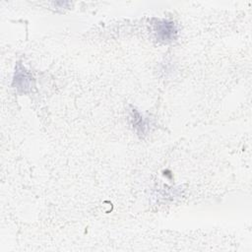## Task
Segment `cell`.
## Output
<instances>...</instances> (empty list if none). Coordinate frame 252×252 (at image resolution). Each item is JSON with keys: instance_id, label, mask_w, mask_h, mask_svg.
Wrapping results in <instances>:
<instances>
[{"instance_id": "obj_2", "label": "cell", "mask_w": 252, "mask_h": 252, "mask_svg": "<svg viewBox=\"0 0 252 252\" xmlns=\"http://www.w3.org/2000/svg\"><path fill=\"white\" fill-rule=\"evenodd\" d=\"M154 21V31L159 41L169 43L176 39L177 28L173 22L159 19H155Z\"/></svg>"}, {"instance_id": "obj_1", "label": "cell", "mask_w": 252, "mask_h": 252, "mask_svg": "<svg viewBox=\"0 0 252 252\" xmlns=\"http://www.w3.org/2000/svg\"><path fill=\"white\" fill-rule=\"evenodd\" d=\"M34 86V80L32 74L22 65V63L18 62L15 68V74L13 79V87L20 94H28L32 91Z\"/></svg>"}, {"instance_id": "obj_3", "label": "cell", "mask_w": 252, "mask_h": 252, "mask_svg": "<svg viewBox=\"0 0 252 252\" xmlns=\"http://www.w3.org/2000/svg\"><path fill=\"white\" fill-rule=\"evenodd\" d=\"M130 119L132 121L133 127L135 128V130L139 135H145L147 133L149 129L148 121L135 108L131 109L130 111Z\"/></svg>"}]
</instances>
